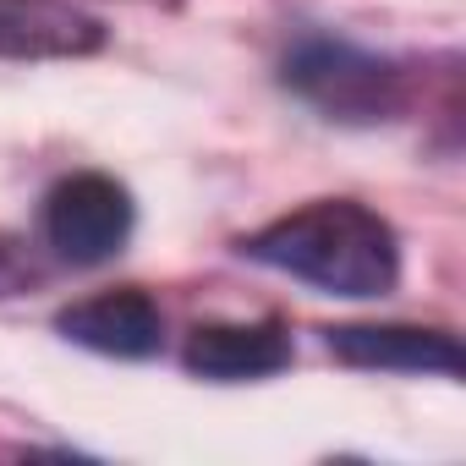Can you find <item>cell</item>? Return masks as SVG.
Masks as SVG:
<instances>
[{
    "label": "cell",
    "instance_id": "5",
    "mask_svg": "<svg viewBox=\"0 0 466 466\" xmlns=\"http://www.w3.org/2000/svg\"><path fill=\"white\" fill-rule=\"evenodd\" d=\"M61 335L99 351V357H154L159 340H165V324H159V308L143 297V291H105V297H88L77 308H66L61 319Z\"/></svg>",
    "mask_w": 466,
    "mask_h": 466
},
{
    "label": "cell",
    "instance_id": "1",
    "mask_svg": "<svg viewBox=\"0 0 466 466\" xmlns=\"http://www.w3.org/2000/svg\"><path fill=\"white\" fill-rule=\"evenodd\" d=\"M253 264L308 280L329 297H384L400 275L395 230L362 203H308L242 242Z\"/></svg>",
    "mask_w": 466,
    "mask_h": 466
},
{
    "label": "cell",
    "instance_id": "4",
    "mask_svg": "<svg viewBox=\"0 0 466 466\" xmlns=\"http://www.w3.org/2000/svg\"><path fill=\"white\" fill-rule=\"evenodd\" d=\"M329 351L351 368L379 373H461V346L444 329H411V324H346L329 329Z\"/></svg>",
    "mask_w": 466,
    "mask_h": 466
},
{
    "label": "cell",
    "instance_id": "2",
    "mask_svg": "<svg viewBox=\"0 0 466 466\" xmlns=\"http://www.w3.org/2000/svg\"><path fill=\"white\" fill-rule=\"evenodd\" d=\"M45 237L66 264H105L132 237V198L121 181L83 170L66 176L45 203Z\"/></svg>",
    "mask_w": 466,
    "mask_h": 466
},
{
    "label": "cell",
    "instance_id": "3",
    "mask_svg": "<svg viewBox=\"0 0 466 466\" xmlns=\"http://www.w3.org/2000/svg\"><path fill=\"white\" fill-rule=\"evenodd\" d=\"M286 83L340 121H379L395 110V72L346 45H302L286 61Z\"/></svg>",
    "mask_w": 466,
    "mask_h": 466
},
{
    "label": "cell",
    "instance_id": "7",
    "mask_svg": "<svg viewBox=\"0 0 466 466\" xmlns=\"http://www.w3.org/2000/svg\"><path fill=\"white\" fill-rule=\"evenodd\" d=\"M99 45V23L50 0H0V50L6 56H77Z\"/></svg>",
    "mask_w": 466,
    "mask_h": 466
},
{
    "label": "cell",
    "instance_id": "6",
    "mask_svg": "<svg viewBox=\"0 0 466 466\" xmlns=\"http://www.w3.org/2000/svg\"><path fill=\"white\" fill-rule=\"evenodd\" d=\"M286 362H291V335L280 324H203L187 340V368L219 384L269 379Z\"/></svg>",
    "mask_w": 466,
    "mask_h": 466
}]
</instances>
